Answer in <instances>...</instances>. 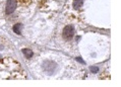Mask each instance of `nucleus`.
I'll return each instance as SVG.
<instances>
[{
  "label": "nucleus",
  "mask_w": 121,
  "mask_h": 87,
  "mask_svg": "<svg viewBox=\"0 0 121 87\" xmlns=\"http://www.w3.org/2000/svg\"><path fill=\"white\" fill-rule=\"evenodd\" d=\"M56 68H57V65L54 62L46 61V62L43 63V69H44V71L46 72V74H48V75L54 74Z\"/></svg>",
  "instance_id": "obj_1"
},
{
  "label": "nucleus",
  "mask_w": 121,
  "mask_h": 87,
  "mask_svg": "<svg viewBox=\"0 0 121 87\" xmlns=\"http://www.w3.org/2000/svg\"><path fill=\"white\" fill-rule=\"evenodd\" d=\"M62 36L65 40H71L74 36V28L72 25H67L64 28L62 32Z\"/></svg>",
  "instance_id": "obj_2"
},
{
  "label": "nucleus",
  "mask_w": 121,
  "mask_h": 87,
  "mask_svg": "<svg viewBox=\"0 0 121 87\" xmlns=\"http://www.w3.org/2000/svg\"><path fill=\"white\" fill-rule=\"evenodd\" d=\"M16 7V0H7L5 5V12L6 14H11L15 10Z\"/></svg>",
  "instance_id": "obj_3"
},
{
  "label": "nucleus",
  "mask_w": 121,
  "mask_h": 87,
  "mask_svg": "<svg viewBox=\"0 0 121 87\" xmlns=\"http://www.w3.org/2000/svg\"><path fill=\"white\" fill-rule=\"evenodd\" d=\"M22 28V25L21 24V23H16V24H14L13 28H12L13 32H14L15 33H17V35H21L22 33V31H21Z\"/></svg>",
  "instance_id": "obj_4"
},
{
  "label": "nucleus",
  "mask_w": 121,
  "mask_h": 87,
  "mask_svg": "<svg viewBox=\"0 0 121 87\" xmlns=\"http://www.w3.org/2000/svg\"><path fill=\"white\" fill-rule=\"evenodd\" d=\"M83 2H85V0H74V2H73V7L75 9L80 8L82 5L83 4Z\"/></svg>",
  "instance_id": "obj_5"
},
{
  "label": "nucleus",
  "mask_w": 121,
  "mask_h": 87,
  "mask_svg": "<svg viewBox=\"0 0 121 87\" xmlns=\"http://www.w3.org/2000/svg\"><path fill=\"white\" fill-rule=\"evenodd\" d=\"M22 53H23V55L26 56V59L32 58V56H33V52L30 49H22Z\"/></svg>",
  "instance_id": "obj_6"
},
{
  "label": "nucleus",
  "mask_w": 121,
  "mask_h": 87,
  "mask_svg": "<svg viewBox=\"0 0 121 87\" xmlns=\"http://www.w3.org/2000/svg\"><path fill=\"white\" fill-rule=\"evenodd\" d=\"M17 1L21 5H26L29 3H31V0H17Z\"/></svg>",
  "instance_id": "obj_7"
},
{
  "label": "nucleus",
  "mask_w": 121,
  "mask_h": 87,
  "mask_svg": "<svg viewBox=\"0 0 121 87\" xmlns=\"http://www.w3.org/2000/svg\"><path fill=\"white\" fill-rule=\"evenodd\" d=\"M91 69H92V71H93V72H97V71H98V68H97V67H96V68H94V67H92Z\"/></svg>",
  "instance_id": "obj_8"
}]
</instances>
